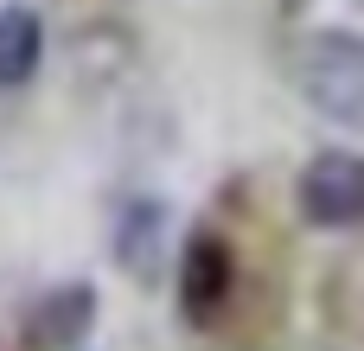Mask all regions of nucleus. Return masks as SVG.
<instances>
[{
	"mask_svg": "<svg viewBox=\"0 0 364 351\" xmlns=\"http://www.w3.org/2000/svg\"><path fill=\"white\" fill-rule=\"evenodd\" d=\"M294 83L326 122H364V32L314 26L294 51Z\"/></svg>",
	"mask_w": 364,
	"mask_h": 351,
	"instance_id": "f257e3e1",
	"label": "nucleus"
},
{
	"mask_svg": "<svg viewBox=\"0 0 364 351\" xmlns=\"http://www.w3.org/2000/svg\"><path fill=\"white\" fill-rule=\"evenodd\" d=\"M294 205L314 230H358L364 224V153L352 147H320L301 166Z\"/></svg>",
	"mask_w": 364,
	"mask_h": 351,
	"instance_id": "f03ea898",
	"label": "nucleus"
},
{
	"mask_svg": "<svg viewBox=\"0 0 364 351\" xmlns=\"http://www.w3.org/2000/svg\"><path fill=\"white\" fill-rule=\"evenodd\" d=\"M96 326V288L90 281H51L45 294L26 301L19 313V345L26 351H70Z\"/></svg>",
	"mask_w": 364,
	"mask_h": 351,
	"instance_id": "7ed1b4c3",
	"label": "nucleus"
},
{
	"mask_svg": "<svg viewBox=\"0 0 364 351\" xmlns=\"http://www.w3.org/2000/svg\"><path fill=\"white\" fill-rule=\"evenodd\" d=\"M230 288H237V256H230V243H224L218 230H192L186 249H179V307H186V320L205 326L211 313H224Z\"/></svg>",
	"mask_w": 364,
	"mask_h": 351,
	"instance_id": "20e7f679",
	"label": "nucleus"
},
{
	"mask_svg": "<svg viewBox=\"0 0 364 351\" xmlns=\"http://www.w3.org/2000/svg\"><path fill=\"white\" fill-rule=\"evenodd\" d=\"M160 243H166V205H160V198H128L122 217H115V237H109L115 269H122L128 281H154Z\"/></svg>",
	"mask_w": 364,
	"mask_h": 351,
	"instance_id": "39448f33",
	"label": "nucleus"
},
{
	"mask_svg": "<svg viewBox=\"0 0 364 351\" xmlns=\"http://www.w3.org/2000/svg\"><path fill=\"white\" fill-rule=\"evenodd\" d=\"M45 64V19L32 6H0V90H19Z\"/></svg>",
	"mask_w": 364,
	"mask_h": 351,
	"instance_id": "423d86ee",
	"label": "nucleus"
},
{
	"mask_svg": "<svg viewBox=\"0 0 364 351\" xmlns=\"http://www.w3.org/2000/svg\"><path fill=\"white\" fill-rule=\"evenodd\" d=\"M301 6H307V0H282V13H301Z\"/></svg>",
	"mask_w": 364,
	"mask_h": 351,
	"instance_id": "0eeeda50",
	"label": "nucleus"
}]
</instances>
